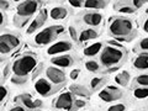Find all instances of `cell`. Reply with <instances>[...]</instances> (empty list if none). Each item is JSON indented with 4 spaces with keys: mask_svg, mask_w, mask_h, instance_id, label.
Returning <instances> with one entry per match:
<instances>
[{
    "mask_svg": "<svg viewBox=\"0 0 148 111\" xmlns=\"http://www.w3.org/2000/svg\"><path fill=\"white\" fill-rule=\"evenodd\" d=\"M104 80L101 79V78H94V79H91V82H90V86H91V89H96V88H98L101 83H103Z\"/></svg>",
    "mask_w": 148,
    "mask_h": 111,
    "instance_id": "obj_28",
    "label": "cell"
},
{
    "mask_svg": "<svg viewBox=\"0 0 148 111\" xmlns=\"http://www.w3.org/2000/svg\"><path fill=\"white\" fill-rule=\"evenodd\" d=\"M109 68H110V67H109ZM117 69H119L117 67H114V66H112V68H110V69H109V71H108V72H109V73H112V72H116V71H117Z\"/></svg>",
    "mask_w": 148,
    "mask_h": 111,
    "instance_id": "obj_42",
    "label": "cell"
},
{
    "mask_svg": "<svg viewBox=\"0 0 148 111\" xmlns=\"http://www.w3.org/2000/svg\"><path fill=\"white\" fill-rule=\"evenodd\" d=\"M83 20L86 25H90V26H99L103 21V16L98 12H88L84 15Z\"/></svg>",
    "mask_w": 148,
    "mask_h": 111,
    "instance_id": "obj_13",
    "label": "cell"
},
{
    "mask_svg": "<svg viewBox=\"0 0 148 111\" xmlns=\"http://www.w3.org/2000/svg\"><path fill=\"white\" fill-rule=\"evenodd\" d=\"M35 89L40 95H42V96H49L51 94L54 92L52 83L48 82L47 79H45V78H41V79H38L35 83Z\"/></svg>",
    "mask_w": 148,
    "mask_h": 111,
    "instance_id": "obj_9",
    "label": "cell"
},
{
    "mask_svg": "<svg viewBox=\"0 0 148 111\" xmlns=\"http://www.w3.org/2000/svg\"><path fill=\"white\" fill-rule=\"evenodd\" d=\"M71 91L75 95H79V96H88L89 95V91H88L86 88L82 86V85H77V84H73L71 85Z\"/></svg>",
    "mask_w": 148,
    "mask_h": 111,
    "instance_id": "obj_22",
    "label": "cell"
},
{
    "mask_svg": "<svg viewBox=\"0 0 148 111\" xmlns=\"http://www.w3.org/2000/svg\"><path fill=\"white\" fill-rule=\"evenodd\" d=\"M85 67L89 72H96V71H99V68H100L99 63L95 62V61H88L85 63Z\"/></svg>",
    "mask_w": 148,
    "mask_h": 111,
    "instance_id": "obj_25",
    "label": "cell"
},
{
    "mask_svg": "<svg viewBox=\"0 0 148 111\" xmlns=\"http://www.w3.org/2000/svg\"><path fill=\"white\" fill-rule=\"evenodd\" d=\"M12 83H15V84H24V83L27 80V78L26 77H20V75H15L14 74V77H12Z\"/></svg>",
    "mask_w": 148,
    "mask_h": 111,
    "instance_id": "obj_27",
    "label": "cell"
},
{
    "mask_svg": "<svg viewBox=\"0 0 148 111\" xmlns=\"http://www.w3.org/2000/svg\"><path fill=\"white\" fill-rule=\"evenodd\" d=\"M146 3H147V0H133V6L136 9H140L145 5Z\"/></svg>",
    "mask_w": 148,
    "mask_h": 111,
    "instance_id": "obj_31",
    "label": "cell"
},
{
    "mask_svg": "<svg viewBox=\"0 0 148 111\" xmlns=\"http://www.w3.org/2000/svg\"><path fill=\"white\" fill-rule=\"evenodd\" d=\"M63 31L62 26H49L46 27L45 30L40 31L38 34L35 36V42L38 46H45L51 43L52 41L57 37V35H59Z\"/></svg>",
    "mask_w": 148,
    "mask_h": 111,
    "instance_id": "obj_4",
    "label": "cell"
},
{
    "mask_svg": "<svg viewBox=\"0 0 148 111\" xmlns=\"http://www.w3.org/2000/svg\"><path fill=\"white\" fill-rule=\"evenodd\" d=\"M6 96H8V89H6L5 86L0 85V103L5 100Z\"/></svg>",
    "mask_w": 148,
    "mask_h": 111,
    "instance_id": "obj_29",
    "label": "cell"
},
{
    "mask_svg": "<svg viewBox=\"0 0 148 111\" xmlns=\"http://www.w3.org/2000/svg\"><path fill=\"white\" fill-rule=\"evenodd\" d=\"M69 34H71V37L75 41V40H78V36H77V31H75V29H74L73 26H71L69 27Z\"/></svg>",
    "mask_w": 148,
    "mask_h": 111,
    "instance_id": "obj_35",
    "label": "cell"
},
{
    "mask_svg": "<svg viewBox=\"0 0 148 111\" xmlns=\"http://www.w3.org/2000/svg\"><path fill=\"white\" fill-rule=\"evenodd\" d=\"M143 29H145V32H148V21L146 20L145 24H143Z\"/></svg>",
    "mask_w": 148,
    "mask_h": 111,
    "instance_id": "obj_41",
    "label": "cell"
},
{
    "mask_svg": "<svg viewBox=\"0 0 148 111\" xmlns=\"http://www.w3.org/2000/svg\"><path fill=\"white\" fill-rule=\"evenodd\" d=\"M95 37H98V32L95 30H91V29H88V30H84L82 31V34L79 36V42L80 43H84L85 41H89L91 38H95Z\"/></svg>",
    "mask_w": 148,
    "mask_h": 111,
    "instance_id": "obj_17",
    "label": "cell"
},
{
    "mask_svg": "<svg viewBox=\"0 0 148 111\" xmlns=\"http://www.w3.org/2000/svg\"><path fill=\"white\" fill-rule=\"evenodd\" d=\"M4 21H5V17H4V14L0 11V26L4 25Z\"/></svg>",
    "mask_w": 148,
    "mask_h": 111,
    "instance_id": "obj_40",
    "label": "cell"
},
{
    "mask_svg": "<svg viewBox=\"0 0 148 111\" xmlns=\"http://www.w3.org/2000/svg\"><path fill=\"white\" fill-rule=\"evenodd\" d=\"M53 106L56 109L59 110H71L73 108V96L72 92H62L61 95L57 98L56 103L53 101Z\"/></svg>",
    "mask_w": 148,
    "mask_h": 111,
    "instance_id": "obj_6",
    "label": "cell"
},
{
    "mask_svg": "<svg viewBox=\"0 0 148 111\" xmlns=\"http://www.w3.org/2000/svg\"><path fill=\"white\" fill-rule=\"evenodd\" d=\"M78 75H79V69H74V71L71 72V78L73 80H75L78 78Z\"/></svg>",
    "mask_w": 148,
    "mask_h": 111,
    "instance_id": "obj_37",
    "label": "cell"
},
{
    "mask_svg": "<svg viewBox=\"0 0 148 111\" xmlns=\"http://www.w3.org/2000/svg\"><path fill=\"white\" fill-rule=\"evenodd\" d=\"M9 1H6V0H0V9H3V10H8L9 9Z\"/></svg>",
    "mask_w": 148,
    "mask_h": 111,
    "instance_id": "obj_36",
    "label": "cell"
},
{
    "mask_svg": "<svg viewBox=\"0 0 148 111\" xmlns=\"http://www.w3.org/2000/svg\"><path fill=\"white\" fill-rule=\"evenodd\" d=\"M11 49H14L10 43H9V41L6 38V36L5 35H3V36H0V53H3V54H6L9 53Z\"/></svg>",
    "mask_w": 148,
    "mask_h": 111,
    "instance_id": "obj_20",
    "label": "cell"
},
{
    "mask_svg": "<svg viewBox=\"0 0 148 111\" xmlns=\"http://www.w3.org/2000/svg\"><path fill=\"white\" fill-rule=\"evenodd\" d=\"M115 82L117 83L119 85H122V86H126L130 82V74L128 72H122V73H119L116 77H115Z\"/></svg>",
    "mask_w": 148,
    "mask_h": 111,
    "instance_id": "obj_21",
    "label": "cell"
},
{
    "mask_svg": "<svg viewBox=\"0 0 148 111\" xmlns=\"http://www.w3.org/2000/svg\"><path fill=\"white\" fill-rule=\"evenodd\" d=\"M72 49V43L68 42V41H59L57 43H53L51 47H48L47 53L49 56H54L58 53H64L68 52V51Z\"/></svg>",
    "mask_w": 148,
    "mask_h": 111,
    "instance_id": "obj_10",
    "label": "cell"
},
{
    "mask_svg": "<svg viewBox=\"0 0 148 111\" xmlns=\"http://www.w3.org/2000/svg\"><path fill=\"white\" fill-rule=\"evenodd\" d=\"M37 66V59L36 57L31 54H25L16 59L12 63V72L15 75H20V77H26L29 73H31Z\"/></svg>",
    "mask_w": 148,
    "mask_h": 111,
    "instance_id": "obj_1",
    "label": "cell"
},
{
    "mask_svg": "<svg viewBox=\"0 0 148 111\" xmlns=\"http://www.w3.org/2000/svg\"><path fill=\"white\" fill-rule=\"evenodd\" d=\"M11 110H12V111H24L25 108H22V106H14Z\"/></svg>",
    "mask_w": 148,
    "mask_h": 111,
    "instance_id": "obj_39",
    "label": "cell"
},
{
    "mask_svg": "<svg viewBox=\"0 0 148 111\" xmlns=\"http://www.w3.org/2000/svg\"><path fill=\"white\" fill-rule=\"evenodd\" d=\"M123 57H125V53H123L122 49L108 46V47H104L103 52H101L100 62L103 63L104 67L109 68V67H112V66L119 64L123 59Z\"/></svg>",
    "mask_w": 148,
    "mask_h": 111,
    "instance_id": "obj_2",
    "label": "cell"
},
{
    "mask_svg": "<svg viewBox=\"0 0 148 111\" xmlns=\"http://www.w3.org/2000/svg\"><path fill=\"white\" fill-rule=\"evenodd\" d=\"M122 96L121 91L115 86H108V89H104L99 92V98L104 100L105 103H111V101L119 100Z\"/></svg>",
    "mask_w": 148,
    "mask_h": 111,
    "instance_id": "obj_8",
    "label": "cell"
},
{
    "mask_svg": "<svg viewBox=\"0 0 148 111\" xmlns=\"http://www.w3.org/2000/svg\"><path fill=\"white\" fill-rule=\"evenodd\" d=\"M132 22L128 18L117 17L110 24L109 31L115 37H125L132 32Z\"/></svg>",
    "mask_w": 148,
    "mask_h": 111,
    "instance_id": "obj_3",
    "label": "cell"
},
{
    "mask_svg": "<svg viewBox=\"0 0 148 111\" xmlns=\"http://www.w3.org/2000/svg\"><path fill=\"white\" fill-rule=\"evenodd\" d=\"M136 83H137V84H140L141 86H147V84H148V75H147V74L138 75L136 78Z\"/></svg>",
    "mask_w": 148,
    "mask_h": 111,
    "instance_id": "obj_26",
    "label": "cell"
},
{
    "mask_svg": "<svg viewBox=\"0 0 148 111\" xmlns=\"http://www.w3.org/2000/svg\"><path fill=\"white\" fill-rule=\"evenodd\" d=\"M14 1H20V0H14Z\"/></svg>",
    "mask_w": 148,
    "mask_h": 111,
    "instance_id": "obj_45",
    "label": "cell"
},
{
    "mask_svg": "<svg viewBox=\"0 0 148 111\" xmlns=\"http://www.w3.org/2000/svg\"><path fill=\"white\" fill-rule=\"evenodd\" d=\"M52 62L56 67H59V68H68L73 64V59L71 56H59V57H54L52 58Z\"/></svg>",
    "mask_w": 148,
    "mask_h": 111,
    "instance_id": "obj_14",
    "label": "cell"
},
{
    "mask_svg": "<svg viewBox=\"0 0 148 111\" xmlns=\"http://www.w3.org/2000/svg\"><path fill=\"white\" fill-rule=\"evenodd\" d=\"M67 9L66 8H62V6H58V8H53L51 10V17L53 20H63L64 17L67 16Z\"/></svg>",
    "mask_w": 148,
    "mask_h": 111,
    "instance_id": "obj_16",
    "label": "cell"
},
{
    "mask_svg": "<svg viewBox=\"0 0 148 111\" xmlns=\"http://www.w3.org/2000/svg\"><path fill=\"white\" fill-rule=\"evenodd\" d=\"M0 62H1V58H0Z\"/></svg>",
    "mask_w": 148,
    "mask_h": 111,
    "instance_id": "obj_46",
    "label": "cell"
},
{
    "mask_svg": "<svg viewBox=\"0 0 148 111\" xmlns=\"http://www.w3.org/2000/svg\"><path fill=\"white\" fill-rule=\"evenodd\" d=\"M68 1L74 8H80L83 5V0H68Z\"/></svg>",
    "mask_w": 148,
    "mask_h": 111,
    "instance_id": "obj_32",
    "label": "cell"
},
{
    "mask_svg": "<svg viewBox=\"0 0 148 111\" xmlns=\"http://www.w3.org/2000/svg\"><path fill=\"white\" fill-rule=\"evenodd\" d=\"M101 48H103V45H101V42H96L94 45H90L89 47H86L84 49V54L88 56V57H92V56L98 54Z\"/></svg>",
    "mask_w": 148,
    "mask_h": 111,
    "instance_id": "obj_18",
    "label": "cell"
},
{
    "mask_svg": "<svg viewBox=\"0 0 148 111\" xmlns=\"http://www.w3.org/2000/svg\"><path fill=\"white\" fill-rule=\"evenodd\" d=\"M105 1L104 0H85L84 6L86 9H103L105 8Z\"/></svg>",
    "mask_w": 148,
    "mask_h": 111,
    "instance_id": "obj_19",
    "label": "cell"
},
{
    "mask_svg": "<svg viewBox=\"0 0 148 111\" xmlns=\"http://www.w3.org/2000/svg\"><path fill=\"white\" fill-rule=\"evenodd\" d=\"M73 104L77 106V108H83V106H85V101L84 100H75L73 101Z\"/></svg>",
    "mask_w": 148,
    "mask_h": 111,
    "instance_id": "obj_38",
    "label": "cell"
},
{
    "mask_svg": "<svg viewBox=\"0 0 148 111\" xmlns=\"http://www.w3.org/2000/svg\"><path fill=\"white\" fill-rule=\"evenodd\" d=\"M140 47H141V49L145 51V52L147 51V48H148V38H147V37H146V38H143L140 42Z\"/></svg>",
    "mask_w": 148,
    "mask_h": 111,
    "instance_id": "obj_34",
    "label": "cell"
},
{
    "mask_svg": "<svg viewBox=\"0 0 148 111\" xmlns=\"http://www.w3.org/2000/svg\"><path fill=\"white\" fill-rule=\"evenodd\" d=\"M125 109V105L123 104H116V105H112V106H110L109 110L110 111H123Z\"/></svg>",
    "mask_w": 148,
    "mask_h": 111,
    "instance_id": "obj_30",
    "label": "cell"
},
{
    "mask_svg": "<svg viewBox=\"0 0 148 111\" xmlns=\"http://www.w3.org/2000/svg\"><path fill=\"white\" fill-rule=\"evenodd\" d=\"M46 18H47V11H46V9H45V10L41 11V12L38 14V16H37V17L35 18V20L30 24L29 29H27V34H34L35 31L38 30L40 27L45 24Z\"/></svg>",
    "mask_w": 148,
    "mask_h": 111,
    "instance_id": "obj_11",
    "label": "cell"
},
{
    "mask_svg": "<svg viewBox=\"0 0 148 111\" xmlns=\"http://www.w3.org/2000/svg\"><path fill=\"white\" fill-rule=\"evenodd\" d=\"M133 95L137 99H146L148 96V90L147 86H142V88H137V89L133 90Z\"/></svg>",
    "mask_w": 148,
    "mask_h": 111,
    "instance_id": "obj_23",
    "label": "cell"
},
{
    "mask_svg": "<svg viewBox=\"0 0 148 111\" xmlns=\"http://www.w3.org/2000/svg\"><path fill=\"white\" fill-rule=\"evenodd\" d=\"M133 67L137 68V69H141V71H143V69L148 68V56L147 53H142L140 54L138 57H136V59L133 61Z\"/></svg>",
    "mask_w": 148,
    "mask_h": 111,
    "instance_id": "obj_15",
    "label": "cell"
},
{
    "mask_svg": "<svg viewBox=\"0 0 148 111\" xmlns=\"http://www.w3.org/2000/svg\"><path fill=\"white\" fill-rule=\"evenodd\" d=\"M109 43H110V45H114V46H117V47H120V45L116 42V41H109Z\"/></svg>",
    "mask_w": 148,
    "mask_h": 111,
    "instance_id": "obj_43",
    "label": "cell"
},
{
    "mask_svg": "<svg viewBox=\"0 0 148 111\" xmlns=\"http://www.w3.org/2000/svg\"><path fill=\"white\" fill-rule=\"evenodd\" d=\"M46 75H47L48 80L53 84H62L66 82V74L63 71L56 68V67H48L46 69Z\"/></svg>",
    "mask_w": 148,
    "mask_h": 111,
    "instance_id": "obj_7",
    "label": "cell"
},
{
    "mask_svg": "<svg viewBox=\"0 0 148 111\" xmlns=\"http://www.w3.org/2000/svg\"><path fill=\"white\" fill-rule=\"evenodd\" d=\"M20 99H21V103L24 104V108H27V109L34 110V109H37V108H40V106H42V101L41 100H35L34 101L31 99L30 94H22L20 96Z\"/></svg>",
    "mask_w": 148,
    "mask_h": 111,
    "instance_id": "obj_12",
    "label": "cell"
},
{
    "mask_svg": "<svg viewBox=\"0 0 148 111\" xmlns=\"http://www.w3.org/2000/svg\"><path fill=\"white\" fill-rule=\"evenodd\" d=\"M8 72H9V67H6L5 69H4V77L8 75Z\"/></svg>",
    "mask_w": 148,
    "mask_h": 111,
    "instance_id": "obj_44",
    "label": "cell"
},
{
    "mask_svg": "<svg viewBox=\"0 0 148 111\" xmlns=\"http://www.w3.org/2000/svg\"><path fill=\"white\" fill-rule=\"evenodd\" d=\"M6 38L9 41V43H10V46L12 48H15V47H18V45H20V38H18L17 36L15 35H10V34H6Z\"/></svg>",
    "mask_w": 148,
    "mask_h": 111,
    "instance_id": "obj_24",
    "label": "cell"
},
{
    "mask_svg": "<svg viewBox=\"0 0 148 111\" xmlns=\"http://www.w3.org/2000/svg\"><path fill=\"white\" fill-rule=\"evenodd\" d=\"M38 3L36 0H26L17 6V16L22 18H29L37 11Z\"/></svg>",
    "mask_w": 148,
    "mask_h": 111,
    "instance_id": "obj_5",
    "label": "cell"
},
{
    "mask_svg": "<svg viewBox=\"0 0 148 111\" xmlns=\"http://www.w3.org/2000/svg\"><path fill=\"white\" fill-rule=\"evenodd\" d=\"M120 12H123V14H132L133 11H135V9L133 8H128V6H123L121 9H119Z\"/></svg>",
    "mask_w": 148,
    "mask_h": 111,
    "instance_id": "obj_33",
    "label": "cell"
}]
</instances>
